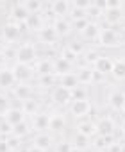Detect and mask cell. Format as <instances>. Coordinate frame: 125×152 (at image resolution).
Listing matches in <instances>:
<instances>
[{
    "mask_svg": "<svg viewBox=\"0 0 125 152\" xmlns=\"http://www.w3.org/2000/svg\"><path fill=\"white\" fill-rule=\"evenodd\" d=\"M82 56H84V61H86V64H88V66H91V64H95V63L98 61V57H100L102 54H98L95 48H91V50H86Z\"/></svg>",
    "mask_w": 125,
    "mask_h": 152,
    "instance_id": "obj_33",
    "label": "cell"
},
{
    "mask_svg": "<svg viewBox=\"0 0 125 152\" xmlns=\"http://www.w3.org/2000/svg\"><path fill=\"white\" fill-rule=\"evenodd\" d=\"M123 6V2H118V0H107V9H120Z\"/></svg>",
    "mask_w": 125,
    "mask_h": 152,
    "instance_id": "obj_46",
    "label": "cell"
},
{
    "mask_svg": "<svg viewBox=\"0 0 125 152\" xmlns=\"http://www.w3.org/2000/svg\"><path fill=\"white\" fill-rule=\"evenodd\" d=\"M6 141H7V145H9V148L11 150H15V148H18L20 147V143H22V138H18V136H9V138H4Z\"/></svg>",
    "mask_w": 125,
    "mask_h": 152,
    "instance_id": "obj_42",
    "label": "cell"
},
{
    "mask_svg": "<svg viewBox=\"0 0 125 152\" xmlns=\"http://www.w3.org/2000/svg\"><path fill=\"white\" fill-rule=\"evenodd\" d=\"M97 131L100 136H114V131H116V124L111 116H102L98 122H97Z\"/></svg>",
    "mask_w": 125,
    "mask_h": 152,
    "instance_id": "obj_8",
    "label": "cell"
},
{
    "mask_svg": "<svg viewBox=\"0 0 125 152\" xmlns=\"http://www.w3.org/2000/svg\"><path fill=\"white\" fill-rule=\"evenodd\" d=\"M31 132V124L25 120V122H22V124H18V125H15V136H18V138H23V136H27Z\"/></svg>",
    "mask_w": 125,
    "mask_h": 152,
    "instance_id": "obj_32",
    "label": "cell"
},
{
    "mask_svg": "<svg viewBox=\"0 0 125 152\" xmlns=\"http://www.w3.org/2000/svg\"><path fill=\"white\" fill-rule=\"evenodd\" d=\"M52 27H54V31L57 32L59 38L68 36V34L72 32V29H73V25H72V22H70L68 16H66V18H55L54 23H52Z\"/></svg>",
    "mask_w": 125,
    "mask_h": 152,
    "instance_id": "obj_11",
    "label": "cell"
},
{
    "mask_svg": "<svg viewBox=\"0 0 125 152\" xmlns=\"http://www.w3.org/2000/svg\"><path fill=\"white\" fill-rule=\"evenodd\" d=\"M0 152H11V148H9V145H7L6 140L0 141Z\"/></svg>",
    "mask_w": 125,
    "mask_h": 152,
    "instance_id": "obj_47",
    "label": "cell"
},
{
    "mask_svg": "<svg viewBox=\"0 0 125 152\" xmlns=\"http://www.w3.org/2000/svg\"><path fill=\"white\" fill-rule=\"evenodd\" d=\"M55 83V73H50V75H39V84L41 86H52Z\"/></svg>",
    "mask_w": 125,
    "mask_h": 152,
    "instance_id": "obj_41",
    "label": "cell"
},
{
    "mask_svg": "<svg viewBox=\"0 0 125 152\" xmlns=\"http://www.w3.org/2000/svg\"><path fill=\"white\" fill-rule=\"evenodd\" d=\"M100 32H102V27L98 25V22H91L89 20V23H88V27L81 32L82 34V38L84 39H88V41H97L98 39V36H100Z\"/></svg>",
    "mask_w": 125,
    "mask_h": 152,
    "instance_id": "obj_16",
    "label": "cell"
},
{
    "mask_svg": "<svg viewBox=\"0 0 125 152\" xmlns=\"http://www.w3.org/2000/svg\"><path fill=\"white\" fill-rule=\"evenodd\" d=\"M86 99H88V91H86V88L77 86V88L72 90V100H86Z\"/></svg>",
    "mask_w": 125,
    "mask_h": 152,
    "instance_id": "obj_35",
    "label": "cell"
},
{
    "mask_svg": "<svg viewBox=\"0 0 125 152\" xmlns=\"http://www.w3.org/2000/svg\"><path fill=\"white\" fill-rule=\"evenodd\" d=\"M70 9H72V4L68 0H55V2L50 4V11L55 15V18H66L70 15Z\"/></svg>",
    "mask_w": 125,
    "mask_h": 152,
    "instance_id": "obj_10",
    "label": "cell"
},
{
    "mask_svg": "<svg viewBox=\"0 0 125 152\" xmlns=\"http://www.w3.org/2000/svg\"><path fill=\"white\" fill-rule=\"evenodd\" d=\"M68 48H70L77 57H81V56L86 52V50H84V45H82L81 41H72V43H68Z\"/></svg>",
    "mask_w": 125,
    "mask_h": 152,
    "instance_id": "obj_38",
    "label": "cell"
},
{
    "mask_svg": "<svg viewBox=\"0 0 125 152\" xmlns=\"http://www.w3.org/2000/svg\"><path fill=\"white\" fill-rule=\"evenodd\" d=\"M11 70L15 73V79L18 84H27V81H31L34 75V68L29 64H22V63H15V66Z\"/></svg>",
    "mask_w": 125,
    "mask_h": 152,
    "instance_id": "obj_2",
    "label": "cell"
},
{
    "mask_svg": "<svg viewBox=\"0 0 125 152\" xmlns=\"http://www.w3.org/2000/svg\"><path fill=\"white\" fill-rule=\"evenodd\" d=\"M93 7H97L98 11L105 13V11H107V0H95V2H93Z\"/></svg>",
    "mask_w": 125,
    "mask_h": 152,
    "instance_id": "obj_45",
    "label": "cell"
},
{
    "mask_svg": "<svg viewBox=\"0 0 125 152\" xmlns=\"http://www.w3.org/2000/svg\"><path fill=\"white\" fill-rule=\"evenodd\" d=\"M6 61H7V57L4 56V52H2V50H0V68H2V66L6 64Z\"/></svg>",
    "mask_w": 125,
    "mask_h": 152,
    "instance_id": "obj_49",
    "label": "cell"
},
{
    "mask_svg": "<svg viewBox=\"0 0 125 152\" xmlns=\"http://www.w3.org/2000/svg\"><path fill=\"white\" fill-rule=\"evenodd\" d=\"M20 36H22V29H20V25L15 23V22H7V23L2 27V38H4L7 43L18 41Z\"/></svg>",
    "mask_w": 125,
    "mask_h": 152,
    "instance_id": "obj_6",
    "label": "cell"
},
{
    "mask_svg": "<svg viewBox=\"0 0 125 152\" xmlns=\"http://www.w3.org/2000/svg\"><path fill=\"white\" fill-rule=\"evenodd\" d=\"M113 64H114V59H111L109 56H100L98 61L93 64V70L98 72L100 75H104V77H105L107 73L113 72Z\"/></svg>",
    "mask_w": 125,
    "mask_h": 152,
    "instance_id": "obj_12",
    "label": "cell"
},
{
    "mask_svg": "<svg viewBox=\"0 0 125 152\" xmlns=\"http://www.w3.org/2000/svg\"><path fill=\"white\" fill-rule=\"evenodd\" d=\"M88 23H89V18H82V20H75V22H72V25H73L79 32H82V31L88 27Z\"/></svg>",
    "mask_w": 125,
    "mask_h": 152,
    "instance_id": "obj_44",
    "label": "cell"
},
{
    "mask_svg": "<svg viewBox=\"0 0 125 152\" xmlns=\"http://www.w3.org/2000/svg\"><path fill=\"white\" fill-rule=\"evenodd\" d=\"M59 86H65L68 90H73V88H77L81 84L77 81V75L72 72V73H66V75H61V77H59Z\"/></svg>",
    "mask_w": 125,
    "mask_h": 152,
    "instance_id": "obj_29",
    "label": "cell"
},
{
    "mask_svg": "<svg viewBox=\"0 0 125 152\" xmlns=\"http://www.w3.org/2000/svg\"><path fill=\"white\" fill-rule=\"evenodd\" d=\"M23 6L29 11V15H36V13H41L45 9V4L39 2V0H27V2H23Z\"/></svg>",
    "mask_w": 125,
    "mask_h": 152,
    "instance_id": "obj_31",
    "label": "cell"
},
{
    "mask_svg": "<svg viewBox=\"0 0 125 152\" xmlns=\"http://www.w3.org/2000/svg\"><path fill=\"white\" fill-rule=\"evenodd\" d=\"M72 150H73V145L72 141H66V140H61L55 145V152H72Z\"/></svg>",
    "mask_w": 125,
    "mask_h": 152,
    "instance_id": "obj_39",
    "label": "cell"
},
{
    "mask_svg": "<svg viewBox=\"0 0 125 152\" xmlns=\"http://www.w3.org/2000/svg\"><path fill=\"white\" fill-rule=\"evenodd\" d=\"M25 152H45V150H43V148H39V147H36V145H31Z\"/></svg>",
    "mask_w": 125,
    "mask_h": 152,
    "instance_id": "obj_48",
    "label": "cell"
},
{
    "mask_svg": "<svg viewBox=\"0 0 125 152\" xmlns=\"http://www.w3.org/2000/svg\"><path fill=\"white\" fill-rule=\"evenodd\" d=\"M121 113H125V104H123V107H121Z\"/></svg>",
    "mask_w": 125,
    "mask_h": 152,
    "instance_id": "obj_52",
    "label": "cell"
},
{
    "mask_svg": "<svg viewBox=\"0 0 125 152\" xmlns=\"http://www.w3.org/2000/svg\"><path fill=\"white\" fill-rule=\"evenodd\" d=\"M52 100L59 106H66V104H72V90L65 88V86H55L52 90Z\"/></svg>",
    "mask_w": 125,
    "mask_h": 152,
    "instance_id": "obj_4",
    "label": "cell"
},
{
    "mask_svg": "<svg viewBox=\"0 0 125 152\" xmlns=\"http://www.w3.org/2000/svg\"><path fill=\"white\" fill-rule=\"evenodd\" d=\"M120 152H125V143L121 145V148H120Z\"/></svg>",
    "mask_w": 125,
    "mask_h": 152,
    "instance_id": "obj_51",
    "label": "cell"
},
{
    "mask_svg": "<svg viewBox=\"0 0 125 152\" xmlns=\"http://www.w3.org/2000/svg\"><path fill=\"white\" fill-rule=\"evenodd\" d=\"M70 22H75V20H82V18H88V11H84V9H79V7H73L72 6V9H70Z\"/></svg>",
    "mask_w": 125,
    "mask_h": 152,
    "instance_id": "obj_34",
    "label": "cell"
},
{
    "mask_svg": "<svg viewBox=\"0 0 125 152\" xmlns=\"http://www.w3.org/2000/svg\"><path fill=\"white\" fill-rule=\"evenodd\" d=\"M66 125V118L65 115H61V113H54L50 115V125H48V131L52 132H61L62 129H65Z\"/></svg>",
    "mask_w": 125,
    "mask_h": 152,
    "instance_id": "obj_21",
    "label": "cell"
},
{
    "mask_svg": "<svg viewBox=\"0 0 125 152\" xmlns=\"http://www.w3.org/2000/svg\"><path fill=\"white\" fill-rule=\"evenodd\" d=\"M34 68H36V72H38L39 75L55 73V72H54V61H50V59H39V61H36Z\"/></svg>",
    "mask_w": 125,
    "mask_h": 152,
    "instance_id": "obj_25",
    "label": "cell"
},
{
    "mask_svg": "<svg viewBox=\"0 0 125 152\" xmlns=\"http://www.w3.org/2000/svg\"><path fill=\"white\" fill-rule=\"evenodd\" d=\"M97 41H98L100 47H116L118 45V32L113 27L111 29H102Z\"/></svg>",
    "mask_w": 125,
    "mask_h": 152,
    "instance_id": "obj_7",
    "label": "cell"
},
{
    "mask_svg": "<svg viewBox=\"0 0 125 152\" xmlns=\"http://www.w3.org/2000/svg\"><path fill=\"white\" fill-rule=\"evenodd\" d=\"M36 61H38V52H36V47L31 41H27V43H23L16 48V63L31 66L32 63L36 64Z\"/></svg>",
    "mask_w": 125,
    "mask_h": 152,
    "instance_id": "obj_1",
    "label": "cell"
},
{
    "mask_svg": "<svg viewBox=\"0 0 125 152\" xmlns=\"http://www.w3.org/2000/svg\"><path fill=\"white\" fill-rule=\"evenodd\" d=\"M13 93H15V97H16L18 100H22V102L32 99V90H31L29 84H18V86H15V88H13Z\"/></svg>",
    "mask_w": 125,
    "mask_h": 152,
    "instance_id": "obj_26",
    "label": "cell"
},
{
    "mask_svg": "<svg viewBox=\"0 0 125 152\" xmlns=\"http://www.w3.org/2000/svg\"><path fill=\"white\" fill-rule=\"evenodd\" d=\"M72 70H73V64L70 63V61H66V59H62V57H55L54 59V72H55V75H66V73H72Z\"/></svg>",
    "mask_w": 125,
    "mask_h": 152,
    "instance_id": "obj_17",
    "label": "cell"
},
{
    "mask_svg": "<svg viewBox=\"0 0 125 152\" xmlns=\"http://www.w3.org/2000/svg\"><path fill=\"white\" fill-rule=\"evenodd\" d=\"M57 32L54 31V27L52 25H45L39 32H38V39L41 41V43H45V45H54L55 41H57Z\"/></svg>",
    "mask_w": 125,
    "mask_h": 152,
    "instance_id": "obj_15",
    "label": "cell"
},
{
    "mask_svg": "<svg viewBox=\"0 0 125 152\" xmlns=\"http://www.w3.org/2000/svg\"><path fill=\"white\" fill-rule=\"evenodd\" d=\"M95 152H97V150H95Z\"/></svg>",
    "mask_w": 125,
    "mask_h": 152,
    "instance_id": "obj_57",
    "label": "cell"
},
{
    "mask_svg": "<svg viewBox=\"0 0 125 152\" xmlns=\"http://www.w3.org/2000/svg\"><path fill=\"white\" fill-rule=\"evenodd\" d=\"M121 132H123V136H125V120L121 122Z\"/></svg>",
    "mask_w": 125,
    "mask_h": 152,
    "instance_id": "obj_50",
    "label": "cell"
},
{
    "mask_svg": "<svg viewBox=\"0 0 125 152\" xmlns=\"http://www.w3.org/2000/svg\"><path fill=\"white\" fill-rule=\"evenodd\" d=\"M52 143H54V138H52L48 132H39V134H36L32 145H36V147H39V148H43V150L47 152V150L52 147Z\"/></svg>",
    "mask_w": 125,
    "mask_h": 152,
    "instance_id": "obj_24",
    "label": "cell"
},
{
    "mask_svg": "<svg viewBox=\"0 0 125 152\" xmlns=\"http://www.w3.org/2000/svg\"><path fill=\"white\" fill-rule=\"evenodd\" d=\"M72 152H82V150H77V148H73V150H72Z\"/></svg>",
    "mask_w": 125,
    "mask_h": 152,
    "instance_id": "obj_53",
    "label": "cell"
},
{
    "mask_svg": "<svg viewBox=\"0 0 125 152\" xmlns=\"http://www.w3.org/2000/svg\"><path fill=\"white\" fill-rule=\"evenodd\" d=\"M4 120H6L7 124H11V125L15 127V125L22 124V122H25V120H27V115L23 113V109H22V107H11V109H9V111L6 113Z\"/></svg>",
    "mask_w": 125,
    "mask_h": 152,
    "instance_id": "obj_13",
    "label": "cell"
},
{
    "mask_svg": "<svg viewBox=\"0 0 125 152\" xmlns=\"http://www.w3.org/2000/svg\"><path fill=\"white\" fill-rule=\"evenodd\" d=\"M121 95H123V97H125V90H123V91H121Z\"/></svg>",
    "mask_w": 125,
    "mask_h": 152,
    "instance_id": "obj_54",
    "label": "cell"
},
{
    "mask_svg": "<svg viewBox=\"0 0 125 152\" xmlns=\"http://www.w3.org/2000/svg\"><path fill=\"white\" fill-rule=\"evenodd\" d=\"M113 79L114 81H125V59H116L113 64Z\"/></svg>",
    "mask_w": 125,
    "mask_h": 152,
    "instance_id": "obj_27",
    "label": "cell"
},
{
    "mask_svg": "<svg viewBox=\"0 0 125 152\" xmlns=\"http://www.w3.org/2000/svg\"><path fill=\"white\" fill-rule=\"evenodd\" d=\"M109 106H111V109H114V111H121V107H123V104H125V97L121 95V91L120 90H113L111 93H109Z\"/></svg>",
    "mask_w": 125,
    "mask_h": 152,
    "instance_id": "obj_23",
    "label": "cell"
},
{
    "mask_svg": "<svg viewBox=\"0 0 125 152\" xmlns=\"http://www.w3.org/2000/svg\"><path fill=\"white\" fill-rule=\"evenodd\" d=\"M25 25H27V29L39 32L47 23H45V20H43V15H41V13H36V15H29V18H27V22H25Z\"/></svg>",
    "mask_w": 125,
    "mask_h": 152,
    "instance_id": "obj_22",
    "label": "cell"
},
{
    "mask_svg": "<svg viewBox=\"0 0 125 152\" xmlns=\"http://www.w3.org/2000/svg\"><path fill=\"white\" fill-rule=\"evenodd\" d=\"M50 125V115L47 113H38L32 116V122H31V127L38 132H45Z\"/></svg>",
    "mask_w": 125,
    "mask_h": 152,
    "instance_id": "obj_14",
    "label": "cell"
},
{
    "mask_svg": "<svg viewBox=\"0 0 125 152\" xmlns=\"http://www.w3.org/2000/svg\"><path fill=\"white\" fill-rule=\"evenodd\" d=\"M91 113V102L86 100H72L70 104V115L73 118H84Z\"/></svg>",
    "mask_w": 125,
    "mask_h": 152,
    "instance_id": "obj_3",
    "label": "cell"
},
{
    "mask_svg": "<svg viewBox=\"0 0 125 152\" xmlns=\"http://www.w3.org/2000/svg\"><path fill=\"white\" fill-rule=\"evenodd\" d=\"M72 6H73V7H79V9L88 11V9L93 6V2H89V0H75V2H72Z\"/></svg>",
    "mask_w": 125,
    "mask_h": 152,
    "instance_id": "obj_43",
    "label": "cell"
},
{
    "mask_svg": "<svg viewBox=\"0 0 125 152\" xmlns=\"http://www.w3.org/2000/svg\"><path fill=\"white\" fill-rule=\"evenodd\" d=\"M16 79L11 68H2L0 70V88H15Z\"/></svg>",
    "mask_w": 125,
    "mask_h": 152,
    "instance_id": "obj_19",
    "label": "cell"
},
{
    "mask_svg": "<svg viewBox=\"0 0 125 152\" xmlns=\"http://www.w3.org/2000/svg\"><path fill=\"white\" fill-rule=\"evenodd\" d=\"M77 132H81V134L88 136L89 140H91V138H95V136L98 134V131H97V122H91V120L81 122V124L77 125Z\"/></svg>",
    "mask_w": 125,
    "mask_h": 152,
    "instance_id": "obj_20",
    "label": "cell"
},
{
    "mask_svg": "<svg viewBox=\"0 0 125 152\" xmlns=\"http://www.w3.org/2000/svg\"><path fill=\"white\" fill-rule=\"evenodd\" d=\"M15 134V127L11 124H7L6 120L4 122H0V136H4V138H9Z\"/></svg>",
    "mask_w": 125,
    "mask_h": 152,
    "instance_id": "obj_36",
    "label": "cell"
},
{
    "mask_svg": "<svg viewBox=\"0 0 125 152\" xmlns=\"http://www.w3.org/2000/svg\"><path fill=\"white\" fill-rule=\"evenodd\" d=\"M22 109H23V113H25V115L34 116V115H38V113H39V102H38L36 99H29V100L22 102Z\"/></svg>",
    "mask_w": 125,
    "mask_h": 152,
    "instance_id": "obj_30",
    "label": "cell"
},
{
    "mask_svg": "<svg viewBox=\"0 0 125 152\" xmlns=\"http://www.w3.org/2000/svg\"><path fill=\"white\" fill-rule=\"evenodd\" d=\"M59 57H62V59L70 61L72 64H75V61H77V56H75V54H73V52H72V50H70L68 47H65V48L61 50V56H59Z\"/></svg>",
    "mask_w": 125,
    "mask_h": 152,
    "instance_id": "obj_40",
    "label": "cell"
},
{
    "mask_svg": "<svg viewBox=\"0 0 125 152\" xmlns=\"http://www.w3.org/2000/svg\"><path fill=\"white\" fill-rule=\"evenodd\" d=\"M114 143H116L114 136H100V134H97V136L91 140V145H93V148H95L97 152H107L109 147L114 145Z\"/></svg>",
    "mask_w": 125,
    "mask_h": 152,
    "instance_id": "obj_9",
    "label": "cell"
},
{
    "mask_svg": "<svg viewBox=\"0 0 125 152\" xmlns=\"http://www.w3.org/2000/svg\"><path fill=\"white\" fill-rule=\"evenodd\" d=\"M9 16H11V22H15V23L20 25V23H25V22H27V18H29V11L25 9L23 2H15V4L11 6Z\"/></svg>",
    "mask_w": 125,
    "mask_h": 152,
    "instance_id": "obj_5",
    "label": "cell"
},
{
    "mask_svg": "<svg viewBox=\"0 0 125 152\" xmlns=\"http://www.w3.org/2000/svg\"><path fill=\"white\" fill-rule=\"evenodd\" d=\"M123 31H125V25H123Z\"/></svg>",
    "mask_w": 125,
    "mask_h": 152,
    "instance_id": "obj_55",
    "label": "cell"
},
{
    "mask_svg": "<svg viewBox=\"0 0 125 152\" xmlns=\"http://www.w3.org/2000/svg\"><path fill=\"white\" fill-rule=\"evenodd\" d=\"M72 145H73V148L84 152L88 147H91V140H89L88 136L81 134V132H75V136H73V140H72Z\"/></svg>",
    "mask_w": 125,
    "mask_h": 152,
    "instance_id": "obj_28",
    "label": "cell"
},
{
    "mask_svg": "<svg viewBox=\"0 0 125 152\" xmlns=\"http://www.w3.org/2000/svg\"><path fill=\"white\" fill-rule=\"evenodd\" d=\"M9 109H11V100L4 93H0V116H6Z\"/></svg>",
    "mask_w": 125,
    "mask_h": 152,
    "instance_id": "obj_37",
    "label": "cell"
},
{
    "mask_svg": "<svg viewBox=\"0 0 125 152\" xmlns=\"http://www.w3.org/2000/svg\"><path fill=\"white\" fill-rule=\"evenodd\" d=\"M77 81H79V84L81 86H86V84H91L93 83V66H81L79 70H77Z\"/></svg>",
    "mask_w": 125,
    "mask_h": 152,
    "instance_id": "obj_18",
    "label": "cell"
},
{
    "mask_svg": "<svg viewBox=\"0 0 125 152\" xmlns=\"http://www.w3.org/2000/svg\"><path fill=\"white\" fill-rule=\"evenodd\" d=\"M0 70H2V68H0Z\"/></svg>",
    "mask_w": 125,
    "mask_h": 152,
    "instance_id": "obj_56",
    "label": "cell"
}]
</instances>
